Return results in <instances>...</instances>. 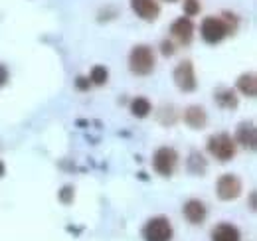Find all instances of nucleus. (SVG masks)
Here are the masks:
<instances>
[{
  "mask_svg": "<svg viewBox=\"0 0 257 241\" xmlns=\"http://www.w3.org/2000/svg\"><path fill=\"white\" fill-rule=\"evenodd\" d=\"M155 65H157V58H155V52L151 46H135L128 54V69L135 73V75H151L155 71Z\"/></svg>",
  "mask_w": 257,
  "mask_h": 241,
  "instance_id": "f257e3e1",
  "label": "nucleus"
},
{
  "mask_svg": "<svg viewBox=\"0 0 257 241\" xmlns=\"http://www.w3.org/2000/svg\"><path fill=\"white\" fill-rule=\"evenodd\" d=\"M208 152L220 162H229L237 152V145H235L231 135L218 133V135H212L208 139Z\"/></svg>",
  "mask_w": 257,
  "mask_h": 241,
  "instance_id": "f03ea898",
  "label": "nucleus"
},
{
  "mask_svg": "<svg viewBox=\"0 0 257 241\" xmlns=\"http://www.w3.org/2000/svg\"><path fill=\"white\" fill-rule=\"evenodd\" d=\"M174 229L166 215L151 217L143 227V239L145 241H172Z\"/></svg>",
  "mask_w": 257,
  "mask_h": 241,
  "instance_id": "7ed1b4c3",
  "label": "nucleus"
},
{
  "mask_svg": "<svg viewBox=\"0 0 257 241\" xmlns=\"http://www.w3.org/2000/svg\"><path fill=\"white\" fill-rule=\"evenodd\" d=\"M200 34H202V40L210 46H216L224 40L227 34H231L227 24H225L224 18H218V16H208L202 20V26H200Z\"/></svg>",
  "mask_w": 257,
  "mask_h": 241,
  "instance_id": "20e7f679",
  "label": "nucleus"
},
{
  "mask_svg": "<svg viewBox=\"0 0 257 241\" xmlns=\"http://www.w3.org/2000/svg\"><path fill=\"white\" fill-rule=\"evenodd\" d=\"M178 166V152L172 147H161L153 156V168L157 170V174L161 176H172L174 170Z\"/></svg>",
  "mask_w": 257,
  "mask_h": 241,
  "instance_id": "39448f33",
  "label": "nucleus"
},
{
  "mask_svg": "<svg viewBox=\"0 0 257 241\" xmlns=\"http://www.w3.org/2000/svg\"><path fill=\"white\" fill-rule=\"evenodd\" d=\"M174 83L176 87L184 93H192L198 87V79H196V73H194V65L192 61H180L174 69Z\"/></svg>",
  "mask_w": 257,
  "mask_h": 241,
  "instance_id": "423d86ee",
  "label": "nucleus"
},
{
  "mask_svg": "<svg viewBox=\"0 0 257 241\" xmlns=\"http://www.w3.org/2000/svg\"><path fill=\"white\" fill-rule=\"evenodd\" d=\"M216 194L224 202H231V200L239 198V194H241V180L235 174L220 176L218 182H216Z\"/></svg>",
  "mask_w": 257,
  "mask_h": 241,
  "instance_id": "0eeeda50",
  "label": "nucleus"
},
{
  "mask_svg": "<svg viewBox=\"0 0 257 241\" xmlns=\"http://www.w3.org/2000/svg\"><path fill=\"white\" fill-rule=\"evenodd\" d=\"M170 34H172V38H174L178 44L188 46L194 38L192 20H190L188 16H180L178 20H174V22H172V26H170Z\"/></svg>",
  "mask_w": 257,
  "mask_h": 241,
  "instance_id": "6e6552de",
  "label": "nucleus"
},
{
  "mask_svg": "<svg viewBox=\"0 0 257 241\" xmlns=\"http://www.w3.org/2000/svg\"><path fill=\"white\" fill-rule=\"evenodd\" d=\"M131 8L145 22H155L161 14V6L157 0H131Z\"/></svg>",
  "mask_w": 257,
  "mask_h": 241,
  "instance_id": "1a4fd4ad",
  "label": "nucleus"
},
{
  "mask_svg": "<svg viewBox=\"0 0 257 241\" xmlns=\"http://www.w3.org/2000/svg\"><path fill=\"white\" fill-rule=\"evenodd\" d=\"M235 145H241L247 151H255L257 147V129L253 123H241L235 131Z\"/></svg>",
  "mask_w": 257,
  "mask_h": 241,
  "instance_id": "9d476101",
  "label": "nucleus"
},
{
  "mask_svg": "<svg viewBox=\"0 0 257 241\" xmlns=\"http://www.w3.org/2000/svg\"><path fill=\"white\" fill-rule=\"evenodd\" d=\"M182 213L192 225H202L208 217V208L202 200H188L182 208Z\"/></svg>",
  "mask_w": 257,
  "mask_h": 241,
  "instance_id": "9b49d317",
  "label": "nucleus"
},
{
  "mask_svg": "<svg viewBox=\"0 0 257 241\" xmlns=\"http://www.w3.org/2000/svg\"><path fill=\"white\" fill-rule=\"evenodd\" d=\"M184 123L190 127V129H204L206 123H208V113L204 107L200 105H190L186 111H184Z\"/></svg>",
  "mask_w": 257,
  "mask_h": 241,
  "instance_id": "f8f14e48",
  "label": "nucleus"
},
{
  "mask_svg": "<svg viewBox=\"0 0 257 241\" xmlns=\"http://www.w3.org/2000/svg\"><path fill=\"white\" fill-rule=\"evenodd\" d=\"M212 241H241V233L231 223H220L212 229Z\"/></svg>",
  "mask_w": 257,
  "mask_h": 241,
  "instance_id": "ddd939ff",
  "label": "nucleus"
},
{
  "mask_svg": "<svg viewBox=\"0 0 257 241\" xmlns=\"http://www.w3.org/2000/svg\"><path fill=\"white\" fill-rule=\"evenodd\" d=\"M214 99H216V103H218V107H222L225 111H233V109H237V95H235V91L233 89H227V87H222V89H218L214 93Z\"/></svg>",
  "mask_w": 257,
  "mask_h": 241,
  "instance_id": "4468645a",
  "label": "nucleus"
},
{
  "mask_svg": "<svg viewBox=\"0 0 257 241\" xmlns=\"http://www.w3.org/2000/svg\"><path fill=\"white\" fill-rule=\"evenodd\" d=\"M237 91L249 99H253L257 95V79H255V73H243L239 75L237 79Z\"/></svg>",
  "mask_w": 257,
  "mask_h": 241,
  "instance_id": "2eb2a0df",
  "label": "nucleus"
},
{
  "mask_svg": "<svg viewBox=\"0 0 257 241\" xmlns=\"http://www.w3.org/2000/svg\"><path fill=\"white\" fill-rule=\"evenodd\" d=\"M131 113H133V117H137V119H145V117H149L151 115V111H153V105H151V101L147 99V97H135L133 101H131Z\"/></svg>",
  "mask_w": 257,
  "mask_h": 241,
  "instance_id": "dca6fc26",
  "label": "nucleus"
},
{
  "mask_svg": "<svg viewBox=\"0 0 257 241\" xmlns=\"http://www.w3.org/2000/svg\"><path fill=\"white\" fill-rule=\"evenodd\" d=\"M206 168H208L206 158H204L200 152H190V158H188V170H190L192 174H196V176H204Z\"/></svg>",
  "mask_w": 257,
  "mask_h": 241,
  "instance_id": "f3484780",
  "label": "nucleus"
},
{
  "mask_svg": "<svg viewBox=\"0 0 257 241\" xmlns=\"http://www.w3.org/2000/svg\"><path fill=\"white\" fill-rule=\"evenodd\" d=\"M107 79H109V69H107L105 65H95V67L91 69L89 81H91L93 85H105Z\"/></svg>",
  "mask_w": 257,
  "mask_h": 241,
  "instance_id": "a211bd4d",
  "label": "nucleus"
},
{
  "mask_svg": "<svg viewBox=\"0 0 257 241\" xmlns=\"http://www.w3.org/2000/svg\"><path fill=\"white\" fill-rule=\"evenodd\" d=\"M200 12V2L198 0H184V14L190 18Z\"/></svg>",
  "mask_w": 257,
  "mask_h": 241,
  "instance_id": "6ab92c4d",
  "label": "nucleus"
},
{
  "mask_svg": "<svg viewBox=\"0 0 257 241\" xmlns=\"http://www.w3.org/2000/svg\"><path fill=\"white\" fill-rule=\"evenodd\" d=\"M60 202L65 204V206H69V204L73 202V188H71V186H64V188H62V192H60Z\"/></svg>",
  "mask_w": 257,
  "mask_h": 241,
  "instance_id": "aec40b11",
  "label": "nucleus"
},
{
  "mask_svg": "<svg viewBox=\"0 0 257 241\" xmlns=\"http://www.w3.org/2000/svg\"><path fill=\"white\" fill-rule=\"evenodd\" d=\"M161 52L162 56H166V58H170V56H174V52H176V48H174V44L172 42H168V40H164L161 44Z\"/></svg>",
  "mask_w": 257,
  "mask_h": 241,
  "instance_id": "412c9836",
  "label": "nucleus"
},
{
  "mask_svg": "<svg viewBox=\"0 0 257 241\" xmlns=\"http://www.w3.org/2000/svg\"><path fill=\"white\" fill-rule=\"evenodd\" d=\"M89 85H91L89 77H83V75H79V77L75 79V87H77L79 91H87V89H89Z\"/></svg>",
  "mask_w": 257,
  "mask_h": 241,
  "instance_id": "4be33fe9",
  "label": "nucleus"
},
{
  "mask_svg": "<svg viewBox=\"0 0 257 241\" xmlns=\"http://www.w3.org/2000/svg\"><path fill=\"white\" fill-rule=\"evenodd\" d=\"M6 83H8V69H6L4 63H0V89H2Z\"/></svg>",
  "mask_w": 257,
  "mask_h": 241,
  "instance_id": "5701e85b",
  "label": "nucleus"
},
{
  "mask_svg": "<svg viewBox=\"0 0 257 241\" xmlns=\"http://www.w3.org/2000/svg\"><path fill=\"white\" fill-rule=\"evenodd\" d=\"M4 174H6V166H4V162L0 160V178H2Z\"/></svg>",
  "mask_w": 257,
  "mask_h": 241,
  "instance_id": "b1692460",
  "label": "nucleus"
},
{
  "mask_svg": "<svg viewBox=\"0 0 257 241\" xmlns=\"http://www.w3.org/2000/svg\"><path fill=\"white\" fill-rule=\"evenodd\" d=\"M166 2H176V0H166Z\"/></svg>",
  "mask_w": 257,
  "mask_h": 241,
  "instance_id": "393cba45",
  "label": "nucleus"
}]
</instances>
